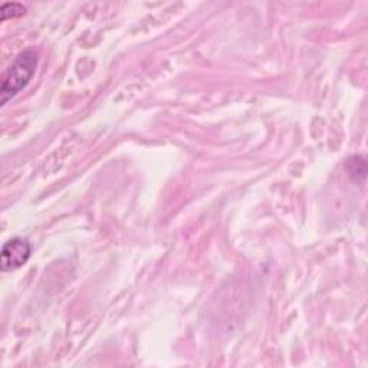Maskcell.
I'll return each mask as SVG.
<instances>
[{"label":"cell","mask_w":368,"mask_h":368,"mask_svg":"<svg viewBox=\"0 0 368 368\" xmlns=\"http://www.w3.org/2000/svg\"><path fill=\"white\" fill-rule=\"evenodd\" d=\"M39 62V55L35 49H27L20 52L13 62L2 73V87H0V103L6 105L9 100L16 96L27 87L35 75Z\"/></svg>","instance_id":"cell-1"},{"label":"cell","mask_w":368,"mask_h":368,"mask_svg":"<svg viewBox=\"0 0 368 368\" xmlns=\"http://www.w3.org/2000/svg\"><path fill=\"white\" fill-rule=\"evenodd\" d=\"M32 246L27 239L13 237L9 239L2 248V255H0V265H2V271L9 272L19 269L27 263L31 258Z\"/></svg>","instance_id":"cell-2"},{"label":"cell","mask_w":368,"mask_h":368,"mask_svg":"<svg viewBox=\"0 0 368 368\" xmlns=\"http://www.w3.org/2000/svg\"><path fill=\"white\" fill-rule=\"evenodd\" d=\"M348 176L354 182H362L367 176V163L362 156H353L348 159L347 163Z\"/></svg>","instance_id":"cell-3"},{"label":"cell","mask_w":368,"mask_h":368,"mask_svg":"<svg viewBox=\"0 0 368 368\" xmlns=\"http://www.w3.org/2000/svg\"><path fill=\"white\" fill-rule=\"evenodd\" d=\"M0 12H2V22H5L8 19L23 16L27 13V6H23L20 3H5L2 9H0Z\"/></svg>","instance_id":"cell-4"}]
</instances>
